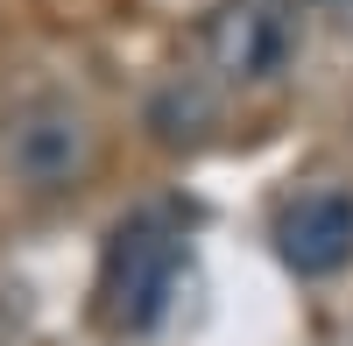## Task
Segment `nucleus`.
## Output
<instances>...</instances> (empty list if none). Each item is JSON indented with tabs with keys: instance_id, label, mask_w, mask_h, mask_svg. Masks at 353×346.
<instances>
[{
	"instance_id": "7ed1b4c3",
	"label": "nucleus",
	"mask_w": 353,
	"mask_h": 346,
	"mask_svg": "<svg viewBox=\"0 0 353 346\" xmlns=\"http://www.w3.org/2000/svg\"><path fill=\"white\" fill-rule=\"evenodd\" d=\"M0 163L21 191H71L85 170H92V128L85 113L57 92H36L8 106V128H0Z\"/></svg>"
},
{
	"instance_id": "423d86ee",
	"label": "nucleus",
	"mask_w": 353,
	"mask_h": 346,
	"mask_svg": "<svg viewBox=\"0 0 353 346\" xmlns=\"http://www.w3.org/2000/svg\"><path fill=\"white\" fill-rule=\"evenodd\" d=\"M311 8L325 14V21L339 28V36H353V0H311Z\"/></svg>"
},
{
	"instance_id": "f257e3e1",
	"label": "nucleus",
	"mask_w": 353,
	"mask_h": 346,
	"mask_svg": "<svg viewBox=\"0 0 353 346\" xmlns=\"http://www.w3.org/2000/svg\"><path fill=\"white\" fill-rule=\"evenodd\" d=\"M191 262V226L176 205H134L113 219V234L99 247V283H92V318L106 339H149Z\"/></svg>"
},
{
	"instance_id": "f03ea898",
	"label": "nucleus",
	"mask_w": 353,
	"mask_h": 346,
	"mask_svg": "<svg viewBox=\"0 0 353 346\" xmlns=\"http://www.w3.org/2000/svg\"><path fill=\"white\" fill-rule=\"evenodd\" d=\"M304 14L311 0H219L205 14V64L233 92H269L304 57Z\"/></svg>"
},
{
	"instance_id": "39448f33",
	"label": "nucleus",
	"mask_w": 353,
	"mask_h": 346,
	"mask_svg": "<svg viewBox=\"0 0 353 346\" xmlns=\"http://www.w3.org/2000/svg\"><path fill=\"white\" fill-rule=\"evenodd\" d=\"M149 128H156L163 141H198V128H212V99H205L198 85L170 78L163 92H156V106H149Z\"/></svg>"
},
{
	"instance_id": "0eeeda50",
	"label": "nucleus",
	"mask_w": 353,
	"mask_h": 346,
	"mask_svg": "<svg viewBox=\"0 0 353 346\" xmlns=\"http://www.w3.org/2000/svg\"><path fill=\"white\" fill-rule=\"evenodd\" d=\"M0 346H14V311H8V297H0Z\"/></svg>"
},
{
	"instance_id": "20e7f679",
	"label": "nucleus",
	"mask_w": 353,
	"mask_h": 346,
	"mask_svg": "<svg viewBox=\"0 0 353 346\" xmlns=\"http://www.w3.org/2000/svg\"><path fill=\"white\" fill-rule=\"evenodd\" d=\"M269 241L290 276H339L353 262V191L346 184H311L276 205Z\"/></svg>"
}]
</instances>
